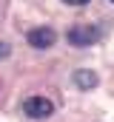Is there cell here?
<instances>
[{
	"label": "cell",
	"instance_id": "6da1fadb",
	"mask_svg": "<svg viewBox=\"0 0 114 122\" xmlns=\"http://www.w3.org/2000/svg\"><path fill=\"white\" fill-rule=\"evenodd\" d=\"M68 43L71 46H77V48H88V46H94L100 37H103V31L97 29L94 23H77V26H71L68 29Z\"/></svg>",
	"mask_w": 114,
	"mask_h": 122
},
{
	"label": "cell",
	"instance_id": "7a4b0ae2",
	"mask_svg": "<svg viewBox=\"0 0 114 122\" xmlns=\"http://www.w3.org/2000/svg\"><path fill=\"white\" fill-rule=\"evenodd\" d=\"M23 114L28 119H49L54 114V102L46 99V97H28L23 102Z\"/></svg>",
	"mask_w": 114,
	"mask_h": 122
},
{
	"label": "cell",
	"instance_id": "3957f363",
	"mask_svg": "<svg viewBox=\"0 0 114 122\" xmlns=\"http://www.w3.org/2000/svg\"><path fill=\"white\" fill-rule=\"evenodd\" d=\"M26 43L31 48H51L57 43V31L51 26H37V29H31L26 34Z\"/></svg>",
	"mask_w": 114,
	"mask_h": 122
},
{
	"label": "cell",
	"instance_id": "277c9868",
	"mask_svg": "<svg viewBox=\"0 0 114 122\" xmlns=\"http://www.w3.org/2000/svg\"><path fill=\"white\" fill-rule=\"evenodd\" d=\"M97 82H100V77H97L91 68H77V71H74V85H77L80 91H91Z\"/></svg>",
	"mask_w": 114,
	"mask_h": 122
},
{
	"label": "cell",
	"instance_id": "5b68a950",
	"mask_svg": "<svg viewBox=\"0 0 114 122\" xmlns=\"http://www.w3.org/2000/svg\"><path fill=\"white\" fill-rule=\"evenodd\" d=\"M9 54H11V46H9V43H3V40H0V60H6V57H9Z\"/></svg>",
	"mask_w": 114,
	"mask_h": 122
},
{
	"label": "cell",
	"instance_id": "8992f818",
	"mask_svg": "<svg viewBox=\"0 0 114 122\" xmlns=\"http://www.w3.org/2000/svg\"><path fill=\"white\" fill-rule=\"evenodd\" d=\"M63 3H68V6H86V3H91V0H63Z\"/></svg>",
	"mask_w": 114,
	"mask_h": 122
},
{
	"label": "cell",
	"instance_id": "52a82bcc",
	"mask_svg": "<svg viewBox=\"0 0 114 122\" xmlns=\"http://www.w3.org/2000/svg\"><path fill=\"white\" fill-rule=\"evenodd\" d=\"M108 3H114V0H108Z\"/></svg>",
	"mask_w": 114,
	"mask_h": 122
}]
</instances>
